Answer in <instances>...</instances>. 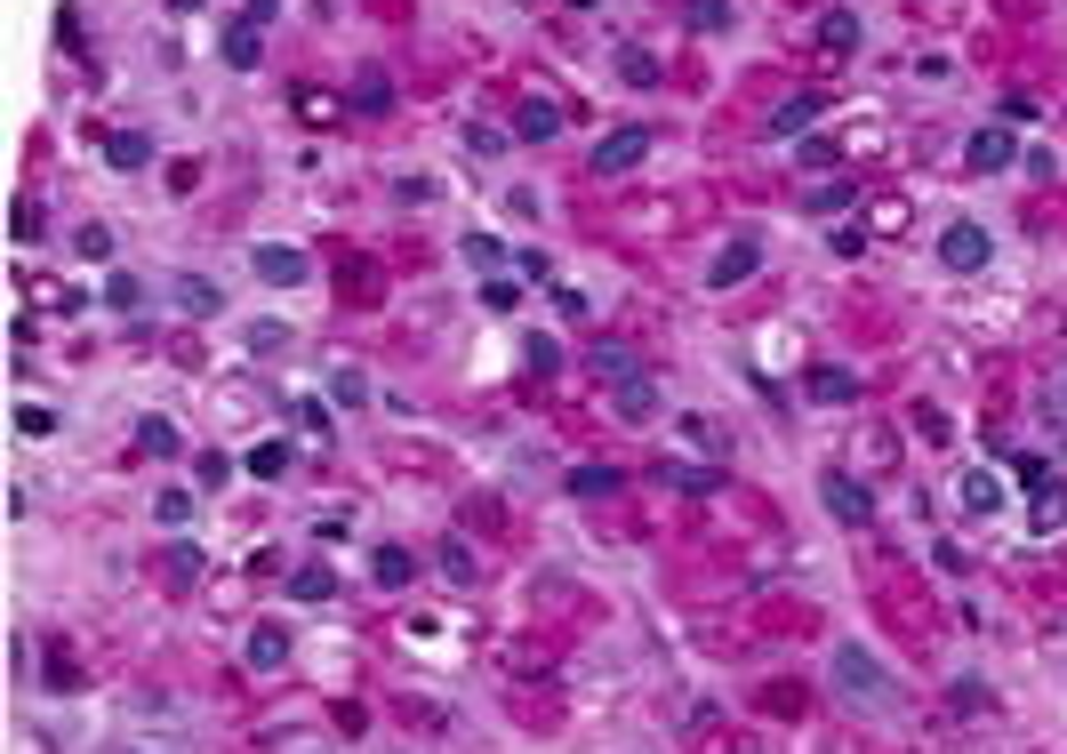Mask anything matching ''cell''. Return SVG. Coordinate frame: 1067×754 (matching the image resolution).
Segmentation results:
<instances>
[{"instance_id": "obj_1", "label": "cell", "mask_w": 1067, "mask_h": 754, "mask_svg": "<svg viewBox=\"0 0 1067 754\" xmlns=\"http://www.w3.org/2000/svg\"><path fill=\"white\" fill-rule=\"evenodd\" d=\"M835 690H843L851 706H891V699H899L891 666L875 659L867 642H835Z\"/></svg>"}, {"instance_id": "obj_37", "label": "cell", "mask_w": 1067, "mask_h": 754, "mask_svg": "<svg viewBox=\"0 0 1067 754\" xmlns=\"http://www.w3.org/2000/svg\"><path fill=\"white\" fill-rule=\"evenodd\" d=\"M16 425H25V434H56V410H40V401H25V410H16Z\"/></svg>"}, {"instance_id": "obj_34", "label": "cell", "mask_w": 1067, "mask_h": 754, "mask_svg": "<svg viewBox=\"0 0 1067 754\" xmlns=\"http://www.w3.org/2000/svg\"><path fill=\"white\" fill-rule=\"evenodd\" d=\"M73 250H80V257H97V265H105V257H113V233H105V226H80V233H73Z\"/></svg>"}, {"instance_id": "obj_29", "label": "cell", "mask_w": 1067, "mask_h": 754, "mask_svg": "<svg viewBox=\"0 0 1067 754\" xmlns=\"http://www.w3.org/2000/svg\"><path fill=\"white\" fill-rule=\"evenodd\" d=\"M153 514L169 522V529H185V522L201 514V506H193V490H161V498H153Z\"/></svg>"}, {"instance_id": "obj_27", "label": "cell", "mask_w": 1067, "mask_h": 754, "mask_svg": "<svg viewBox=\"0 0 1067 754\" xmlns=\"http://www.w3.org/2000/svg\"><path fill=\"white\" fill-rule=\"evenodd\" d=\"M297 120H305V129H330V120H338V97H321V89H297Z\"/></svg>"}, {"instance_id": "obj_13", "label": "cell", "mask_w": 1067, "mask_h": 754, "mask_svg": "<svg viewBox=\"0 0 1067 754\" xmlns=\"http://www.w3.org/2000/svg\"><path fill=\"white\" fill-rule=\"evenodd\" d=\"M169 297H177V305H185L193 321H201V314H217V305H225V290H217V281H201V273H177V281H169Z\"/></svg>"}, {"instance_id": "obj_18", "label": "cell", "mask_w": 1067, "mask_h": 754, "mask_svg": "<svg viewBox=\"0 0 1067 754\" xmlns=\"http://www.w3.org/2000/svg\"><path fill=\"white\" fill-rule=\"evenodd\" d=\"M554 129H562V113H554V105H538V97H530V105L515 113V137H522V145H546Z\"/></svg>"}, {"instance_id": "obj_9", "label": "cell", "mask_w": 1067, "mask_h": 754, "mask_svg": "<svg viewBox=\"0 0 1067 754\" xmlns=\"http://www.w3.org/2000/svg\"><path fill=\"white\" fill-rule=\"evenodd\" d=\"M955 506L963 514H1003V482L988 474V465H971V474L955 482Z\"/></svg>"}, {"instance_id": "obj_11", "label": "cell", "mask_w": 1067, "mask_h": 754, "mask_svg": "<svg viewBox=\"0 0 1067 754\" xmlns=\"http://www.w3.org/2000/svg\"><path fill=\"white\" fill-rule=\"evenodd\" d=\"M851 394H859V378H851V370H835V361L803 370V401H851Z\"/></svg>"}, {"instance_id": "obj_4", "label": "cell", "mask_w": 1067, "mask_h": 754, "mask_svg": "<svg viewBox=\"0 0 1067 754\" xmlns=\"http://www.w3.org/2000/svg\"><path fill=\"white\" fill-rule=\"evenodd\" d=\"M818 498L835 506V522H843V529H867V522H875V498L859 490L851 474H835V465H827V474H818Z\"/></svg>"}, {"instance_id": "obj_16", "label": "cell", "mask_w": 1067, "mask_h": 754, "mask_svg": "<svg viewBox=\"0 0 1067 754\" xmlns=\"http://www.w3.org/2000/svg\"><path fill=\"white\" fill-rule=\"evenodd\" d=\"M369 578H378V586H385V595H402V586H409V578H418V562H409V554H402V546H378V562H369Z\"/></svg>"}, {"instance_id": "obj_24", "label": "cell", "mask_w": 1067, "mask_h": 754, "mask_svg": "<svg viewBox=\"0 0 1067 754\" xmlns=\"http://www.w3.org/2000/svg\"><path fill=\"white\" fill-rule=\"evenodd\" d=\"M137 442H145V450H153V458H177V450H185V442H177V425H169V418H137Z\"/></svg>"}, {"instance_id": "obj_25", "label": "cell", "mask_w": 1067, "mask_h": 754, "mask_svg": "<svg viewBox=\"0 0 1067 754\" xmlns=\"http://www.w3.org/2000/svg\"><path fill=\"white\" fill-rule=\"evenodd\" d=\"M522 361H530L538 378H554V370H562V345H554V337H538V330H522Z\"/></svg>"}, {"instance_id": "obj_40", "label": "cell", "mask_w": 1067, "mask_h": 754, "mask_svg": "<svg viewBox=\"0 0 1067 754\" xmlns=\"http://www.w3.org/2000/svg\"><path fill=\"white\" fill-rule=\"evenodd\" d=\"M579 9H594V0H579Z\"/></svg>"}, {"instance_id": "obj_5", "label": "cell", "mask_w": 1067, "mask_h": 754, "mask_svg": "<svg viewBox=\"0 0 1067 754\" xmlns=\"http://www.w3.org/2000/svg\"><path fill=\"white\" fill-rule=\"evenodd\" d=\"M643 153H650V129H643V120H634V129H610L602 145H594V177H626Z\"/></svg>"}, {"instance_id": "obj_39", "label": "cell", "mask_w": 1067, "mask_h": 754, "mask_svg": "<svg viewBox=\"0 0 1067 754\" xmlns=\"http://www.w3.org/2000/svg\"><path fill=\"white\" fill-rule=\"evenodd\" d=\"M274 9H281V0H250V16H257V25H265V16H274Z\"/></svg>"}, {"instance_id": "obj_33", "label": "cell", "mask_w": 1067, "mask_h": 754, "mask_svg": "<svg viewBox=\"0 0 1067 754\" xmlns=\"http://www.w3.org/2000/svg\"><path fill=\"white\" fill-rule=\"evenodd\" d=\"M458 250H466V257H474V265H482V273H498V265H506V250H498V241H490V233H466V241H458Z\"/></svg>"}, {"instance_id": "obj_8", "label": "cell", "mask_w": 1067, "mask_h": 754, "mask_svg": "<svg viewBox=\"0 0 1067 754\" xmlns=\"http://www.w3.org/2000/svg\"><path fill=\"white\" fill-rule=\"evenodd\" d=\"M963 169H979V177L1012 169V129H979L971 145H963Z\"/></svg>"}, {"instance_id": "obj_28", "label": "cell", "mask_w": 1067, "mask_h": 754, "mask_svg": "<svg viewBox=\"0 0 1067 754\" xmlns=\"http://www.w3.org/2000/svg\"><path fill=\"white\" fill-rule=\"evenodd\" d=\"M105 305H113V314H137V305H145V281H137V273H113V281H105Z\"/></svg>"}, {"instance_id": "obj_31", "label": "cell", "mask_w": 1067, "mask_h": 754, "mask_svg": "<svg viewBox=\"0 0 1067 754\" xmlns=\"http://www.w3.org/2000/svg\"><path fill=\"white\" fill-rule=\"evenodd\" d=\"M867 233H907V201H875V209H867Z\"/></svg>"}, {"instance_id": "obj_32", "label": "cell", "mask_w": 1067, "mask_h": 754, "mask_svg": "<svg viewBox=\"0 0 1067 754\" xmlns=\"http://www.w3.org/2000/svg\"><path fill=\"white\" fill-rule=\"evenodd\" d=\"M482 305H490V314H522V290H515V281H498V273H490V281H482Z\"/></svg>"}, {"instance_id": "obj_22", "label": "cell", "mask_w": 1067, "mask_h": 754, "mask_svg": "<svg viewBox=\"0 0 1067 754\" xmlns=\"http://www.w3.org/2000/svg\"><path fill=\"white\" fill-rule=\"evenodd\" d=\"M1052 529H1067V490L1052 482V490H1036V538H1052Z\"/></svg>"}, {"instance_id": "obj_14", "label": "cell", "mask_w": 1067, "mask_h": 754, "mask_svg": "<svg viewBox=\"0 0 1067 754\" xmlns=\"http://www.w3.org/2000/svg\"><path fill=\"white\" fill-rule=\"evenodd\" d=\"M257 33H265L257 16H233V25H225V65H233V73L257 65Z\"/></svg>"}, {"instance_id": "obj_6", "label": "cell", "mask_w": 1067, "mask_h": 754, "mask_svg": "<svg viewBox=\"0 0 1067 754\" xmlns=\"http://www.w3.org/2000/svg\"><path fill=\"white\" fill-rule=\"evenodd\" d=\"M250 257H257V281H274V290H297V281L314 273V265H305V257L290 250V241H257Z\"/></svg>"}, {"instance_id": "obj_19", "label": "cell", "mask_w": 1067, "mask_h": 754, "mask_svg": "<svg viewBox=\"0 0 1067 754\" xmlns=\"http://www.w3.org/2000/svg\"><path fill=\"white\" fill-rule=\"evenodd\" d=\"M330 586H338V570H330V562L290 570V595H297V602H330Z\"/></svg>"}, {"instance_id": "obj_17", "label": "cell", "mask_w": 1067, "mask_h": 754, "mask_svg": "<svg viewBox=\"0 0 1067 754\" xmlns=\"http://www.w3.org/2000/svg\"><path fill=\"white\" fill-rule=\"evenodd\" d=\"M818 49L851 56V49H859V16H851V9H827V16H818Z\"/></svg>"}, {"instance_id": "obj_21", "label": "cell", "mask_w": 1067, "mask_h": 754, "mask_svg": "<svg viewBox=\"0 0 1067 754\" xmlns=\"http://www.w3.org/2000/svg\"><path fill=\"white\" fill-rule=\"evenodd\" d=\"M105 161H113V169H145V161H153V137H137V129H120V137H113V145H105Z\"/></svg>"}, {"instance_id": "obj_30", "label": "cell", "mask_w": 1067, "mask_h": 754, "mask_svg": "<svg viewBox=\"0 0 1067 754\" xmlns=\"http://www.w3.org/2000/svg\"><path fill=\"white\" fill-rule=\"evenodd\" d=\"M250 474H257V482L290 474V442H265V450H250Z\"/></svg>"}, {"instance_id": "obj_2", "label": "cell", "mask_w": 1067, "mask_h": 754, "mask_svg": "<svg viewBox=\"0 0 1067 754\" xmlns=\"http://www.w3.org/2000/svg\"><path fill=\"white\" fill-rule=\"evenodd\" d=\"M177 746H185V715H177V706L145 699V706L120 715V754H177Z\"/></svg>"}, {"instance_id": "obj_12", "label": "cell", "mask_w": 1067, "mask_h": 754, "mask_svg": "<svg viewBox=\"0 0 1067 754\" xmlns=\"http://www.w3.org/2000/svg\"><path fill=\"white\" fill-rule=\"evenodd\" d=\"M281 659H290V635H281L274 618H257V626H250V666H257V675H274Z\"/></svg>"}, {"instance_id": "obj_20", "label": "cell", "mask_w": 1067, "mask_h": 754, "mask_svg": "<svg viewBox=\"0 0 1067 754\" xmlns=\"http://www.w3.org/2000/svg\"><path fill=\"white\" fill-rule=\"evenodd\" d=\"M619 418H659V385L650 378H619Z\"/></svg>"}, {"instance_id": "obj_26", "label": "cell", "mask_w": 1067, "mask_h": 754, "mask_svg": "<svg viewBox=\"0 0 1067 754\" xmlns=\"http://www.w3.org/2000/svg\"><path fill=\"white\" fill-rule=\"evenodd\" d=\"M354 105H361V113H385V105H394V80H385V73H361V80H354Z\"/></svg>"}, {"instance_id": "obj_15", "label": "cell", "mask_w": 1067, "mask_h": 754, "mask_svg": "<svg viewBox=\"0 0 1067 754\" xmlns=\"http://www.w3.org/2000/svg\"><path fill=\"white\" fill-rule=\"evenodd\" d=\"M626 474H610V465H570V498H619Z\"/></svg>"}, {"instance_id": "obj_10", "label": "cell", "mask_w": 1067, "mask_h": 754, "mask_svg": "<svg viewBox=\"0 0 1067 754\" xmlns=\"http://www.w3.org/2000/svg\"><path fill=\"white\" fill-rule=\"evenodd\" d=\"M754 265H763V250H754V241H731V250L707 265V290H738V281L754 273Z\"/></svg>"}, {"instance_id": "obj_38", "label": "cell", "mask_w": 1067, "mask_h": 754, "mask_svg": "<svg viewBox=\"0 0 1067 754\" xmlns=\"http://www.w3.org/2000/svg\"><path fill=\"white\" fill-rule=\"evenodd\" d=\"M297 425H305V434H321V442H330V410H321V401H297Z\"/></svg>"}, {"instance_id": "obj_36", "label": "cell", "mask_w": 1067, "mask_h": 754, "mask_svg": "<svg viewBox=\"0 0 1067 754\" xmlns=\"http://www.w3.org/2000/svg\"><path fill=\"white\" fill-rule=\"evenodd\" d=\"M714 482H723V474H714V465H707V474H699V465H683V474H674V490H690V498H707V490H714Z\"/></svg>"}, {"instance_id": "obj_35", "label": "cell", "mask_w": 1067, "mask_h": 754, "mask_svg": "<svg viewBox=\"0 0 1067 754\" xmlns=\"http://www.w3.org/2000/svg\"><path fill=\"white\" fill-rule=\"evenodd\" d=\"M338 401H345V410H361V401H369V378H361V370H338Z\"/></svg>"}, {"instance_id": "obj_23", "label": "cell", "mask_w": 1067, "mask_h": 754, "mask_svg": "<svg viewBox=\"0 0 1067 754\" xmlns=\"http://www.w3.org/2000/svg\"><path fill=\"white\" fill-rule=\"evenodd\" d=\"M434 562H442V578H458V586H474V578H482V570H474V546H458V538H442V554H434Z\"/></svg>"}, {"instance_id": "obj_3", "label": "cell", "mask_w": 1067, "mask_h": 754, "mask_svg": "<svg viewBox=\"0 0 1067 754\" xmlns=\"http://www.w3.org/2000/svg\"><path fill=\"white\" fill-rule=\"evenodd\" d=\"M988 257H995V241H988V226H971V217H955V226L939 233V265H948V273H979Z\"/></svg>"}, {"instance_id": "obj_7", "label": "cell", "mask_w": 1067, "mask_h": 754, "mask_svg": "<svg viewBox=\"0 0 1067 754\" xmlns=\"http://www.w3.org/2000/svg\"><path fill=\"white\" fill-rule=\"evenodd\" d=\"M818 113H827V97H787V105L771 113V137H778V145H803Z\"/></svg>"}]
</instances>
